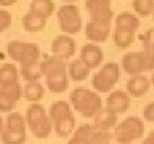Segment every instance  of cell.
I'll list each match as a JSON object with an SVG mask.
<instances>
[{
    "mask_svg": "<svg viewBox=\"0 0 154 144\" xmlns=\"http://www.w3.org/2000/svg\"><path fill=\"white\" fill-rule=\"evenodd\" d=\"M49 118L59 138H67L75 129V116L66 101L58 100L54 103L49 108Z\"/></svg>",
    "mask_w": 154,
    "mask_h": 144,
    "instance_id": "obj_1",
    "label": "cell"
},
{
    "mask_svg": "<svg viewBox=\"0 0 154 144\" xmlns=\"http://www.w3.org/2000/svg\"><path fill=\"white\" fill-rule=\"evenodd\" d=\"M70 100L73 108L85 118H94L102 109L99 94L86 88H76L71 92Z\"/></svg>",
    "mask_w": 154,
    "mask_h": 144,
    "instance_id": "obj_2",
    "label": "cell"
},
{
    "mask_svg": "<svg viewBox=\"0 0 154 144\" xmlns=\"http://www.w3.org/2000/svg\"><path fill=\"white\" fill-rule=\"evenodd\" d=\"M27 126L36 139H46L49 137L54 128L49 115L46 114L45 108L40 104L29 106L26 114Z\"/></svg>",
    "mask_w": 154,
    "mask_h": 144,
    "instance_id": "obj_3",
    "label": "cell"
},
{
    "mask_svg": "<svg viewBox=\"0 0 154 144\" xmlns=\"http://www.w3.org/2000/svg\"><path fill=\"white\" fill-rule=\"evenodd\" d=\"M144 134V123L137 116H128L115 127L113 136L120 144H131L137 141Z\"/></svg>",
    "mask_w": 154,
    "mask_h": 144,
    "instance_id": "obj_4",
    "label": "cell"
},
{
    "mask_svg": "<svg viewBox=\"0 0 154 144\" xmlns=\"http://www.w3.org/2000/svg\"><path fill=\"white\" fill-rule=\"evenodd\" d=\"M1 141L3 144H24L26 142V118L20 113L12 112L8 115Z\"/></svg>",
    "mask_w": 154,
    "mask_h": 144,
    "instance_id": "obj_5",
    "label": "cell"
},
{
    "mask_svg": "<svg viewBox=\"0 0 154 144\" xmlns=\"http://www.w3.org/2000/svg\"><path fill=\"white\" fill-rule=\"evenodd\" d=\"M111 134L96 128L94 125L82 124L74 131L67 144H110Z\"/></svg>",
    "mask_w": 154,
    "mask_h": 144,
    "instance_id": "obj_6",
    "label": "cell"
},
{
    "mask_svg": "<svg viewBox=\"0 0 154 144\" xmlns=\"http://www.w3.org/2000/svg\"><path fill=\"white\" fill-rule=\"evenodd\" d=\"M120 79V67L117 63H106L96 74L93 75L91 84L100 93H107Z\"/></svg>",
    "mask_w": 154,
    "mask_h": 144,
    "instance_id": "obj_7",
    "label": "cell"
},
{
    "mask_svg": "<svg viewBox=\"0 0 154 144\" xmlns=\"http://www.w3.org/2000/svg\"><path fill=\"white\" fill-rule=\"evenodd\" d=\"M7 52L11 59L22 64L38 62L40 48L36 44L20 41H12L7 45Z\"/></svg>",
    "mask_w": 154,
    "mask_h": 144,
    "instance_id": "obj_8",
    "label": "cell"
},
{
    "mask_svg": "<svg viewBox=\"0 0 154 144\" xmlns=\"http://www.w3.org/2000/svg\"><path fill=\"white\" fill-rule=\"evenodd\" d=\"M58 25L64 33H77L82 29L79 9L74 4L62 5L57 12Z\"/></svg>",
    "mask_w": 154,
    "mask_h": 144,
    "instance_id": "obj_9",
    "label": "cell"
},
{
    "mask_svg": "<svg viewBox=\"0 0 154 144\" xmlns=\"http://www.w3.org/2000/svg\"><path fill=\"white\" fill-rule=\"evenodd\" d=\"M23 94L22 86L17 83L0 86V112H10L15 108Z\"/></svg>",
    "mask_w": 154,
    "mask_h": 144,
    "instance_id": "obj_10",
    "label": "cell"
},
{
    "mask_svg": "<svg viewBox=\"0 0 154 144\" xmlns=\"http://www.w3.org/2000/svg\"><path fill=\"white\" fill-rule=\"evenodd\" d=\"M75 41L69 35H58L51 43V51L61 60L70 59L75 53Z\"/></svg>",
    "mask_w": 154,
    "mask_h": 144,
    "instance_id": "obj_11",
    "label": "cell"
},
{
    "mask_svg": "<svg viewBox=\"0 0 154 144\" xmlns=\"http://www.w3.org/2000/svg\"><path fill=\"white\" fill-rule=\"evenodd\" d=\"M104 59V52L102 48L94 44H86L80 49V60L91 68L99 67Z\"/></svg>",
    "mask_w": 154,
    "mask_h": 144,
    "instance_id": "obj_12",
    "label": "cell"
},
{
    "mask_svg": "<svg viewBox=\"0 0 154 144\" xmlns=\"http://www.w3.org/2000/svg\"><path fill=\"white\" fill-rule=\"evenodd\" d=\"M131 99L128 93L123 91H115L110 93L106 99V108L117 114H122L128 110Z\"/></svg>",
    "mask_w": 154,
    "mask_h": 144,
    "instance_id": "obj_13",
    "label": "cell"
},
{
    "mask_svg": "<svg viewBox=\"0 0 154 144\" xmlns=\"http://www.w3.org/2000/svg\"><path fill=\"white\" fill-rule=\"evenodd\" d=\"M149 88V79L147 78V76H144L142 74L132 76L128 79V83H126L128 93L130 95L134 96V97H141V96H143L148 92Z\"/></svg>",
    "mask_w": 154,
    "mask_h": 144,
    "instance_id": "obj_14",
    "label": "cell"
},
{
    "mask_svg": "<svg viewBox=\"0 0 154 144\" xmlns=\"http://www.w3.org/2000/svg\"><path fill=\"white\" fill-rule=\"evenodd\" d=\"M42 75L45 77H54L66 74V65L64 61L57 57H49L41 62Z\"/></svg>",
    "mask_w": 154,
    "mask_h": 144,
    "instance_id": "obj_15",
    "label": "cell"
},
{
    "mask_svg": "<svg viewBox=\"0 0 154 144\" xmlns=\"http://www.w3.org/2000/svg\"><path fill=\"white\" fill-rule=\"evenodd\" d=\"M118 123V114L107 108H102L94 116L93 125L104 131H108L110 128H115Z\"/></svg>",
    "mask_w": 154,
    "mask_h": 144,
    "instance_id": "obj_16",
    "label": "cell"
},
{
    "mask_svg": "<svg viewBox=\"0 0 154 144\" xmlns=\"http://www.w3.org/2000/svg\"><path fill=\"white\" fill-rule=\"evenodd\" d=\"M110 33V25L103 26L89 22L86 26V36L92 42H105Z\"/></svg>",
    "mask_w": 154,
    "mask_h": 144,
    "instance_id": "obj_17",
    "label": "cell"
},
{
    "mask_svg": "<svg viewBox=\"0 0 154 144\" xmlns=\"http://www.w3.org/2000/svg\"><path fill=\"white\" fill-rule=\"evenodd\" d=\"M122 66L124 70L131 76L143 73L141 58L139 52H128L122 58Z\"/></svg>",
    "mask_w": 154,
    "mask_h": 144,
    "instance_id": "obj_18",
    "label": "cell"
},
{
    "mask_svg": "<svg viewBox=\"0 0 154 144\" xmlns=\"http://www.w3.org/2000/svg\"><path fill=\"white\" fill-rule=\"evenodd\" d=\"M116 28L126 31L135 32L139 28V19L128 12H123L116 18Z\"/></svg>",
    "mask_w": 154,
    "mask_h": 144,
    "instance_id": "obj_19",
    "label": "cell"
},
{
    "mask_svg": "<svg viewBox=\"0 0 154 144\" xmlns=\"http://www.w3.org/2000/svg\"><path fill=\"white\" fill-rule=\"evenodd\" d=\"M46 26V18L35 13L28 12L23 17V27L26 31L38 32Z\"/></svg>",
    "mask_w": 154,
    "mask_h": 144,
    "instance_id": "obj_20",
    "label": "cell"
},
{
    "mask_svg": "<svg viewBox=\"0 0 154 144\" xmlns=\"http://www.w3.org/2000/svg\"><path fill=\"white\" fill-rule=\"evenodd\" d=\"M18 77L17 67L12 63H5L0 67V86L17 83Z\"/></svg>",
    "mask_w": 154,
    "mask_h": 144,
    "instance_id": "obj_21",
    "label": "cell"
},
{
    "mask_svg": "<svg viewBox=\"0 0 154 144\" xmlns=\"http://www.w3.org/2000/svg\"><path fill=\"white\" fill-rule=\"evenodd\" d=\"M69 74L74 81H82L86 80L90 74V68L82 62L80 59L71 62L69 66Z\"/></svg>",
    "mask_w": 154,
    "mask_h": 144,
    "instance_id": "obj_22",
    "label": "cell"
},
{
    "mask_svg": "<svg viewBox=\"0 0 154 144\" xmlns=\"http://www.w3.org/2000/svg\"><path fill=\"white\" fill-rule=\"evenodd\" d=\"M55 11V3L53 0H32L30 3V12L41 16L49 17Z\"/></svg>",
    "mask_w": 154,
    "mask_h": 144,
    "instance_id": "obj_23",
    "label": "cell"
},
{
    "mask_svg": "<svg viewBox=\"0 0 154 144\" xmlns=\"http://www.w3.org/2000/svg\"><path fill=\"white\" fill-rule=\"evenodd\" d=\"M25 98L29 101H40L45 95V89L40 82H28L24 89Z\"/></svg>",
    "mask_w": 154,
    "mask_h": 144,
    "instance_id": "obj_24",
    "label": "cell"
},
{
    "mask_svg": "<svg viewBox=\"0 0 154 144\" xmlns=\"http://www.w3.org/2000/svg\"><path fill=\"white\" fill-rule=\"evenodd\" d=\"M20 74L26 81H38L41 78V76H43L41 70V63L38 61V62L30 63V64H22L20 65Z\"/></svg>",
    "mask_w": 154,
    "mask_h": 144,
    "instance_id": "obj_25",
    "label": "cell"
},
{
    "mask_svg": "<svg viewBox=\"0 0 154 144\" xmlns=\"http://www.w3.org/2000/svg\"><path fill=\"white\" fill-rule=\"evenodd\" d=\"M112 38L116 46L118 48H121V49L128 48L134 43V40H135L134 32L126 31V30H121V29H117V28L113 31Z\"/></svg>",
    "mask_w": 154,
    "mask_h": 144,
    "instance_id": "obj_26",
    "label": "cell"
},
{
    "mask_svg": "<svg viewBox=\"0 0 154 144\" xmlns=\"http://www.w3.org/2000/svg\"><path fill=\"white\" fill-rule=\"evenodd\" d=\"M46 84L51 93H62L67 89V86H69L66 74L54 77H46Z\"/></svg>",
    "mask_w": 154,
    "mask_h": 144,
    "instance_id": "obj_27",
    "label": "cell"
},
{
    "mask_svg": "<svg viewBox=\"0 0 154 144\" xmlns=\"http://www.w3.org/2000/svg\"><path fill=\"white\" fill-rule=\"evenodd\" d=\"M90 14V22H94L97 25H103V26H107L110 25L111 19L113 16V12L111 9H101L94 12L89 13Z\"/></svg>",
    "mask_w": 154,
    "mask_h": 144,
    "instance_id": "obj_28",
    "label": "cell"
},
{
    "mask_svg": "<svg viewBox=\"0 0 154 144\" xmlns=\"http://www.w3.org/2000/svg\"><path fill=\"white\" fill-rule=\"evenodd\" d=\"M132 5L135 12L142 17L154 12V0H133Z\"/></svg>",
    "mask_w": 154,
    "mask_h": 144,
    "instance_id": "obj_29",
    "label": "cell"
},
{
    "mask_svg": "<svg viewBox=\"0 0 154 144\" xmlns=\"http://www.w3.org/2000/svg\"><path fill=\"white\" fill-rule=\"evenodd\" d=\"M140 58H141L142 70L143 72H150L154 70V52L153 51H139Z\"/></svg>",
    "mask_w": 154,
    "mask_h": 144,
    "instance_id": "obj_30",
    "label": "cell"
},
{
    "mask_svg": "<svg viewBox=\"0 0 154 144\" xmlns=\"http://www.w3.org/2000/svg\"><path fill=\"white\" fill-rule=\"evenodd\" d=\"M86 8L89 13L101 9H109L110 8V0H87Z\"/></svg>",
    "mask_w": 154,
    "mask_h": 144,
    "instance_id": "obj_31",
    "label": "cell"
},
{
    "mask_svg": "<svg viewBox=\"0 0 154 144\" xmlns=\"http://www.w3.org/2000/svg\"><path fill=\"white\" fill-rule=\"evenodd\" d=\"M142 45L144 47V50L153 51L154 52V28L149 29L143 35Z\"/></svg>",
    "mask_w": 154,
    "mask_h": 144,
    "instance_id": "obj_32",
    "label": "cell"
},
{
    "mask_svg": "<svg viewBox=\"0 0 154 144\" xmlns=\"http://www.w3.org/2000/svg\"><path fill=\"white\" fill-rule=\"evenodd\" d=\"M12 24V15L8 11L0 10V32L9 29Z\"/></svg>",
    "mask_w": 154,
    "mask_h": 144,
    "instance_id": "obj_33",
    "label": "cell"
},
{
    "mask_svg": "<svg viewBox=\"0 0 154 144\" xmlns=\"http://www.w3.org/2000/svg\"><path fill=\"white\" fill-rule=\"evenodd\" d=\"M143 118L148 122L154 123V101L148 104L143 109Z\"/></svg>",
    "mask_w": 154,
    "mask_h": 144,
    "instance_id": "obj_34",
    "label": "cell"
},
{
    "mask_svg": "<svg viewBox=\"0 0 154 144\" xmlns=\"http://www.w3.org/2000/svg\"><path fill=\"white\" fill-rule=\"evenodd\" d=\"M141 144H154V130H152L147 137L144 138Z\"/></svg>",
    "mask_w": 154,
    "mask_h": 144,
    "instance_id": "obj_35",
    "label": "cell"
},
{
    "mask_svg": "<svg viewBox=\"0 0 154 144\" xmlns=\"http://www.w3.org/2000/svg\"><path fill=\"white\" fill-rule=\"evenodd\" d=\"M17 2V0H0V5L2 7H9V5H13Z\"/></svg>",
    "mask_w": 154,
    "mask_h": 144,
    "instance_id": "obj_36",
    "label": "cell"
},
{
    "mask_svg": "<svg viewBox=\"0 0 154 144\" xmlns=\"http://www.w3.org/2000/svg\"><path fill=\"white\" fill-rule=\"evenodd\" d=\"M2 131H3V120L1 118V115H0V136H1Z\"/></svg>",
    "mask_w": 154,
    "mask_h": 144,
    "instance_id": "obj_37",
    "label": "cell"
},
{
    "mask_svg": "<svg viewBox=\"0 0 154 144\" xmlns=\"http://www.w3.org/2000/svg\"><path fill=\"white\" fill-rule=\"evenodd\" d=\"M151 82H152V84L154 86V74L152 75V77H151Z\"/></svg>",
    "mask_w": 154,
    "mask_h": 144,
    "instance_id": "obj_38",
    "label": "cell"
},
{
    "mask_svg": "<svg viewBox=\"0 0 154 144\" xmlns=\"http://www.w3.org/2000/svg\"><path fill=\"white\" fill-rule=\"evenodd\" d=\"M65 1H74V0H65Z\"/></svg>",
    "mask_w": 154,
    "mask_h": 144,
    "instance_id": "obj_39",
    "label": "cell"
},
{
    "mask_svg": "<svg viewBox=\"0 0 154 144\" xmlns=\"http://www.w3.org/2000/svg\"><path fill=\"white\" fill-rule=\"evenodd\" d=\"M153 19H154V12H153Z\"/></svg>",
    "mask_w": 154,
    "mask_h": 144,
    "instance_id": "obj_40",
    "label": "cell"
}]
</instances>
